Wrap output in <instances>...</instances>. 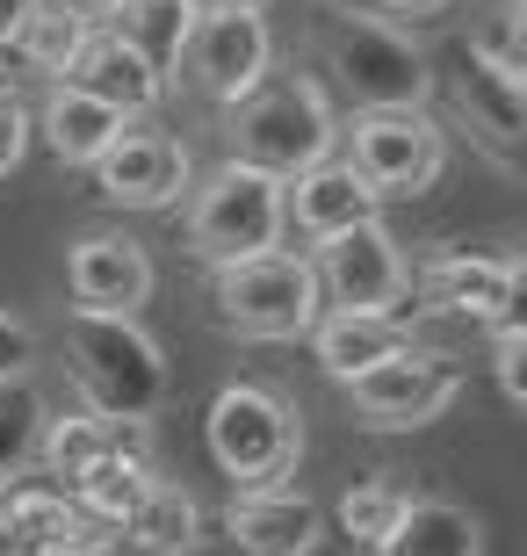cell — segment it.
Segmentation results:
<instances>
[{
	"label": "cell",
	"instance_id": "1",
	"mask_svg": "<svg viewBox=\"0 0 527 556\" xmlns=\"http://www.w3.org/2000/svg\"><path fill=\"white\" fill-rule=\"evenodd\" d=\"M65 369L87 413L102 419H152L174 391L160 340L123 311H73L65 318Z\"/></svg>",
	"mask_w": 527,
	"mask_h": 556
},
{
	"label": "cell",
	"instance_id": "2",
	"mask_svg": "<svg viewBox=\"0 0 527 556\" xmlns=\"http://www.w3.org/2000/svg\"><path fill=\"white\" fill-rule=\"evenodd\" d=\"M318 59L354 109H426V94H434V65L419 43L398 22L354 15L340 0L318 8Z\"/></svg>",
	"mask_w": 527,
	"mask_h": 556
},
{
	"label": "cell",
	"instance_id": "3",
	"mask_svg": "<svg viewBox=\"0 0 527 556\" xmlns=\"http://www.w3.org/2000/svg\"><path fill=\"white\" fill-rule=\"evenodd\" d=\"M203 441L210 463L231 477V492H267V484H289L304 463V413L275 383H224L210 397Z\"/></svg>",
	"mask_w": 527,
	"mask_h": 556
},
{
	"label": "cell",
	"instance_id": "4",
	"mask_svg": "<svg viewBox=\"0 0 527 556\" xmlns=\"http://www.w3.org/2000/svg\"><path fill=\"white\" fill-rule=\"evenodd\" d=\"M325 311L311 253L267 247L253 261L210 268V326L231 340H304L311 318Z\"/></svg>",
	"mask_w": 527,
	"mask_h": 556
},
{
	"label": "cell",
	"instance_id": "5",
	"mask_svg": "<svg viewBox=\"0 0 527 556\" xmlns=\"http://www.w3.org/2000/svg\"><path fill=\"white\" fill-rule=\"evenodd\" d=\"M224 144H231V160H246V166H261V174H275V181H289V174L332 160L340 116H332V102H325L318 80H261L246 102H231V130H224Z\"/></svg>",
	"mask_w": 527,
	"mask_h": 556
},
{
	"label": "cell",
	"instance_id": "6",
	"mask_svg": "<svg viewBox=\"0 0 527 556\" xmlns=\"http://www.w3.org/2000/svg\"><path fill=\"white\" fill-rule=\"evenodd\" d=\"M289 239V203L283 181L261 174L246 160H224L196 195H188V253L203 268H224V261H253V253L283 247Z\"/></svg>",
	"mask_w": 527,
	"mask_h": 556
},
{
	"label": "cell",
	"instance_id": "7",
	"mask_svg": "<svg viewBox=\"0 0 527 556\" xmlns=\"http://www.w3.org/2000/svg\"><path fill=\"white\" fill-rule=\"evenodd\" d=\"M455 391H463V369L448 362V354L434 348H398L384 354L376 369L347 376V405H354V427L368 433H412V427H434V419L455 405Z\"/></svg>",
	"mask_w": 527,
	"mask_h": 556
},
{
	"label": "cell",
	"instance_id": "8",
	"mask_svg": "<svg viewBox=\"0 0 527 556\" xmlns=\"http://www.w3.org/2000/svg\"><path fill=\"white\" fill-rule=\"evenodd\" d=\"M347 166L376 195H426L448 174V138L426 109H354V124H347Z\"/></svg>",
	"mask_w": 527,
	"mask_h": 556
},
{
	"label": "cell",
	"instance_id": "9",
	"mask_svg": "<svg viewBox=\"0 0 527 556\" xmlns=\"http://www.w3.org/2000/svg\"><path fill=\"white\" fill-rule=\"evenodd\" d=\"M174 65L188 73V87H196L203 102L231 109L275 73V29H267L261 8H203Z\"/></svg>",
	"mask_w": 527,
	"mask_h": 556
},
{
	"label": "cell",
	"instance_id": "10",
	"mask_svg": "<svg viewBox=\"0 0 527 556\" xmlns=\"http://www.w3.org/2000/svg\"><path fill=\"white\" fill-rule=\"evenodd\" d=\"M311 268H318V296L332 311H405L412 304V261L390 239L384 217L318 239Z\"/></svg>",
	"mask_w": 527,
	"mask_h": 556
},
{
	"label": "cell",
	"instance_id": "11",
	"mask_svg": "<svg viewBox=\"0 0 527 556\" xmlns=\"http://www.w3.org/2000/svg\"><path fill=\"white\" fill-rule=\"evenodd\" d=\"M419 304L434 318H463V326H506L520 318V253H463V247H441L426 253L419 275Z\"/></svg>",
	"mask_w": 527,
	"mask_h": 556
},
{
	"label": "cell",
	"instance_id": "12",
	"mask_svg": "<svg viewBox=\"0 0 527 556\" xmlns=\"http://www.w3.org/2000/svg\"><path fill=\"white\" fill-rule=\"evenodd\" d=\"M87 174H95V195L116 210H174L188 195V181H196V160H188V144L174 130L123 124L116 144Z\"/></svg>",
	"mask_w": 527,
	"mask_h": 556
},
{
	"label": "cell",
	"instance_id": "13",
	"mask_svg": "<svg viewBox=\"0 0 527 556\" xmlns=\"http://www.w3.org/2000/svg\"><path fill=\"white\" fill-rule=\"evenodd\" d=\"M152 253L130 239V231H80L73 253H65V289H73V311H123L138 318L152 304Z\"/></svg>",
	"mask_w": 527,
	"mask_h": 556
},
{
	"label": "cell",
	"instance_id": "14",
	"mask_svg": "<svg viewBox=\"0 0 527 556\" xmlns=\"http://www.w3.org/2000/svg\"><path fill=\"white\" fill-rule=\"evenodd\" d=\"M65 87H80V94H95V102H109L116 116H152V109L166 102V73L152 59H145L130 37H116L109 22H95L80 43V59L65 65Z\"/></svg>",
	"mask_w": 527,
	"mask_h": 556
},
{
	"label": "cell",
	"instance_id": "15",
	"mask_svg": "<svg viewBox=\"0 0 527 556\" xmlns=\"http://www.w3.org/2000/svg\"><path fill=\"white\" fill-rule=\"evenodd\" d=\"M224 535L239 556H311L325 535V506L289 484H267V492H231L224 506Z\"/></svg>",
	"mask_w": 527,
	"mask_h": 556
},
{
	"label": "cell",
	"instance_id": "16",
	"mask_svg": "<svg viewBox=\"0 0 527 556\" xmlns=\"http://www.w3.org/2000/svg\"><path fill=\"white\" fill-rule=\"evenodd\" d=\"M283 203H289V225L304 231L311 247L332 239V231H347V225L384 217V195H376V188H368L347 160H318V166H304V174H289Z\"/></svg>",
	"mask_w": 527,
	"mask_h": 556
},
{
	"label": "cell",
	"instance_id": "17",
	"mask_svg": "<svg viewBox=\"0 0 527 556\" xmlns=\"http://www.w3.org/2000/svg\"><path fill=\"white\" fill-rule=\"evenodd\" d=\"M304 340H311V354H318V369L332 376V383H347V376L376 369L384 354L412 348V318L405 311H332L325 304Z\"/></svg>",
	"mask_w": 527,
	"mask_h": 556
},
{
	"label": "cell",
	"instance_id": "18",
	"mask_svg": "<svg viewBox=\"0 0 527 556\" xmlns=\"http://www.w3.org/2000/svg\"><path fill=\"white\" fill-rule=\"evenodd\" d=\"M527 73L485 59L477 43H463V73H455V109L469 116V130H485V144L499 160L520 152V124H527Z\"/></svg>",
	"mask_w": 527,
	"mask_h": 556
},
{
	"label": "cell",
	"instance_id": "19",
	"mask_svg": "<svg viewBox=\"0 0 527 556\" xmlns=\"http://www.w3.org/2000/svg\"><path fill=\"white\" fill-rule=\"evenodd\" d=\"M0 514H8V556L22 549H95V520L73 506V492L59 484H22V492H0Z\"/></svg>",
	"mask_w": 527,
	"mask_h": 556
},
{
	"label": "cell",
	"instance_id": "20",
	"mask_svg": "<svg viewBox=\"0 0 527 556\" xmlns=\"http://www.w3.org/2000/svg\"><path fill=\"white\" fill-rule=\"evenodd\" d=\"M29 116H37L43 144H51L65 166H95L109 144H116V130L130 124V116H116L109 102H95V94H80V87H65V80L43 87V109H29Z\"/></svg>",
	"mask_w": 527,
	"mask_h": 556
},
{
	"label": "cell",
	"instance_id": "21",
	"mask_svg": "<svg viewBox=\"0 0 527 556\" xmlns=\"http://www.w3.org/2000/svg\"><path fill=\"white\" fill-rule=\"evenodd\" d=\"M116 542H123V556H188L203 542V506H196L181 484L152 477L145 498L116 520Z\"/></svg>",
	"mask_w": 527,
	"mask_h": 556
},
{
	"label": "cell",
	"instance_id": "22",
	"mask_svg": "<svg viewBox=\"0 0 527 556\" xmlns=\"http://www.w3.org/2000/svg\"><path fill=\"white\" fill-rule=\"evenodd\" d=\"M87 29H95V15H80L73 0H37L29 8V22L15 29V65L22 73H37V80H65V65L80 59V43H87Z\"/></svg>",
	"mask_w": 527,
	"mask_h": 556
},
{
	"label": "cell",
	"instance_id": "23",
	"mask_svg": "<svg viewBox=\"0 0 527 556\" xmlns=\"http://www.w3.org/2000/svg\"><path fill=\"white\" fill-rule=\"evenodd\" d=\"M384 556H485V520L455 498H412Z\"/></svg>",
	"mask_w": 527,
	"mask_h": 556
},
{
	"label": "cell",
	"instance_id": "24",
	"mask_svg": "<svg viewBox=\"0 0 527 556\" xmlns=\"http://www.w3.org/2000/svg\"><path fill=\"white\" fill-rule=\"evenodd\" d=\"M109 455V427L102 413H87V405H73V413H51L43 419V441H37V470L59 484V492H73L95 463Z\"/></svg>",
	"mask_w": 527,
	"mask_h": 556
},
{
	"label": "cell",
	"instance_id": "25",
	"mask_svg": "<svg viewBox=\"0 0 527 556\" xmlns=\"http://www.w3.org/2000/svg\"><path fill=\"white\" fill-rule=\"evenodd\" d=\"M43 419H51V397L37 391V376H0V492H8V477L37 470Z\"/></svg>",
	"mask_w": 527,
	"mask_h": 556
},
{
	"label": "cell",
	"instance_id": "26",
	"mask_svg": "<svg viewBox=\"0 0 527 556\" xmlns=\"http://www.w3.org/2000/svg\"><path fill=\"white\" fill-rule=\"evenodd\" d=\"M196 0H116V15H109V29L116 37H130L145 51V59L160 65V73H174V59H181L188 29H196Z\"/></svg>",
	"mask_w": 527,
	"mask_h": 556
},
{
	"label": "cell",
	"instance_id": "27",
	"mask_svg": "<svg viewBox=\"0 0 527 556\" xmlns=\"http://www.w3.org/2000/svg\"><path fill=\"white\" fill-rule=\"evenodd\" d=\"M405 506H412V492L398 477H362V484H347V498H340V535L362 556H384L390 535H398V520H405Z\"/></svg>",
	"mask_w": 527,
	"mask_h": 556
},
{
	"label": "cell",
	"instance_id": "28",
	"mask_svg": "<svg viewBox=\"0 0 527 556\" xmlns=\"http://www.w3.org/2000/svg\"><path fill=\"white\" fill-rule=\"evenodd\" d=\"M152 477H160V470H145V463H123V455H102V463H95V470L73 484V506H80L95 528H116V520L145 498V484H152Z\"/></svg>",
	"mask_w": 527,
	"mask_h": 556
},
{
	"label": "cell",
	"instance_id": "29",
	"mask_svg": "<svg viewBox=\"0 0 527 556\" xmlns=\"http://www.w3.org/2000/svg\"><path fill=\"white\" fill-rule=\"evenodd\" d=\"M491 376H499L506 405H527V326L520 318L491 326Z\"/></svg>",
	"mask_w": 527,
	"mask_h": 556
},
{
	"label": "cell",
	"instance_id": "30",
	"mask_svg": "<svg viewBox=\"0 0 527 556\" xmlns=\"http://www.w3.org/2000/svg\"><path fill=\"white\" fill-rule=\"evenodd\" d=\"M29 130H37L29 102H22L15 87L0 80V174H15V166H22V152H29Z\"/></svg>",
	"mask_w": 527,
	"mask_h": 556
},
{
	"label": "cell",
	"instance_id": "31",
	"mask_svg": "<svg viewBox=\"0 0 527 556\" xmlns=\"http://www.w3.org/2000/svg\"><path fill=\"white\" fill-rule=\"evenodd\" d=\"M109 427V455L123 463H145V470H160V448H152V419H102Z\"/></svg>",
	"mask_w": 527,
	"mask_h": 556
},
{
	"label": "cell",
	"instance_id": "32",
	"mask_svg": "<svg viewBox=\"0 0 527 556\" xmlns=\"http://www.w3.org/2000/svg\"><path fill=\"white\" fill-rule=\"evenodd\" d=\"M29 362H37V332L22 326V318H8V311H0V376H22Z\"/></svg>",
	"mask_w": 527,
	"mask_h": 556
},
{
	"label": "cell",
	"instance_id": "33",
	"mask_svg": "<svg viewBox=\"0 0 527 556\" xmlns=\"http://www.w3.org/2000/svg\"><path fill=\"white\" fill-rule=\"evenodd\" d=\"M29 8H37V0H0V51L15 43V29L29 22Z\"/></svg>",
	"mask_w": 527,
	"mask_h": 556
},
{
	"label": "cell",
	"instance_id": "34",
	"mask_svg": "<svg viewBox=\"0 0 527 556\" xmlns=\"http://www.w3.org/2000/svg\"><path fill=\"white\" fill-rule=\"evenodd\" d=\"M376 8H398V15H434V8H448V0H376Z\"/></svg>",
	"mask_w": 527,
	"mask_h": 556
},
{
	"label": "cell",
	"instance_id": "35",
	"mask_svg": "<svg viewBox=\"0 0 527 556\" xmlns=\"http://www.w3.org/2000/svg\"><path fill=\"white\" fill-rule=\"evenodd\" d=\"M73 8H80V15H95V22H109V15H116V0H73Z\"/></svg>",
	"mask_w": 527,
	"mask_h": 556
},
{
	"label": "cell",
	"instance_id": "36",
	"mask_svg": "<svg viewBox=\"0 0 527 556\" xmlns=\"http://www.w3.org/2000/svg\"><path fill=\"white\" fill-rule=\"evenodd\" d=\"M196 8H267V0H196Z\"/></svg>",
	"mask_w": 527,
	"mask_h": 556
},
{
	"label": "cell",
	"instance_id": "37",
	"mask_svg": "<svg viewBox=\"0 0 527 556\" xmlns=\"http://www.w3.org/2000/svg\"><path fill=\"white\" fill-rule=\"evenodd\" d=\"M22 556H87V549H22Z\"/></svg>",
	"mask_w": 527,
	"mask_h": 556
},
{
	"label": "cell",
	"instance_id": "38",
	"mask_svg": "<svg viewBox=\"0 0 527 556\" xmlns=\"http://www.w3.org/2000/svg\"><path fill=\"white\" fill-rule=\"evenodd\" d=\"M0 556H8V514H0Z\"/></svg>",
	"mask_w": 527,
	"mask_h": 556
},
{
	"label": "cell",
	"instance_id": "39",
	"mask_svg": "<svg viewBox=\"0 0 527 556\" xmlns=\"http://www.w3.org/2000/svg\"><path fill=\"white\" fill-rule=\"evenodd\" d=\"M87 556H95V549H87Z\"/></svg>",
	"mask_w": 527,
	"mask_h": 556
}]
</instances>
